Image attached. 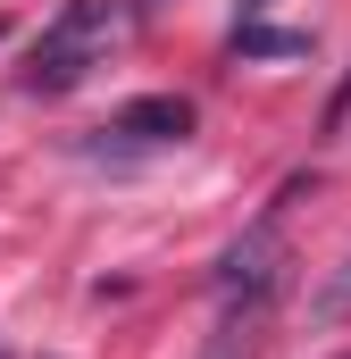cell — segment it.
I'll return each instance as SVG.
<instances>
[{"label": "cell", "instance_id": "obj_1", "mask_svg": "<svg viewBox=\"0 0 351 359\" xmlns=\"http://www.w3.org/2000/svg\"><path fill=\"white\" fill-rule=\"evenodd\" d=\"M117 42H126V8L117 0H67L42 25L34 59H25V92H76L92 67H109Z\"/></svg>", "mask_w": 351, "mask_h": 359}, {"label": "cell", "instance_id": "obj_2", "mask_svg": "<svg viewBox=\"0 0 351 359\" xmlns=\"http://www.w3.org/2000/svg\"><path fill=\"white\" fill-rule=\"evenodd\" d=\"M176 142H192V100L184 92H143V100H126V109H109V126L92 134L84 151L92 159H159Z\"/></svg>", "mask_w": 351, "mask_h": 359}, {"label": "cell", "instance_id": "obj_3", "mask_svg": "<svg viewBox=\"0 0 351 359\" xmlns=\"http://www.w3.org/2000/svg\"><path fill=\"white\" fill-rule=\"evenodd\" d=\"M301 184H284L276 201H267L260 217L226 243V259H218V301H243V292H276V268H284V201H293Z\"/></svg>", "mask_w": 351, "mask_h": 359}, {"label": "cell", "instance_id": "obj_4", "mask_svg": "<svg viewBox=\"0 0 351 359\" xmlns=\"http://www.w3.org/2000/svg\"><path fill=\"white\" fill-rule=\"evenodd\" d=\"M267 301H276V292H243V301H226V318H218V334H209V351H201V359H251V343H260V326H267Z\"/></svg>", "mask_w": 351, "mask_h": 359}, {"label": "cell", "instance_id": "obj_5", "mask_svg": "<svg viewBox=\"0 0 351 359\" xmlns=\"http://www.w3.org/2000/svg\"><path fill=\"white\" fill-rule=\"evenodd\" d=\"M301 50H310V34H276V25H260V17L234 25V59H301Z\"/></svg>", "mask_w": 351, "mask_h": 359}, {"label": "cell", "instance_id": "obj_6", "mask_svg": "<svg viewBox=\"0 0 351 359\" xmlns=\"http://www.w3.org/2000/svg\"><path fill=\"white\" fill-rule=\"evenodd\" d=\"M343 318H351V259L310 292V326H343Z\"/></svg>", "mask_w": 351, "mask_h": 359}, {"label": "cell", "instance_id": "obj_7", "mask_svg": "<svg viewBox=\"0 0 351 359\" xmlns=\"http://www.w3.org/2000/svg\"><path fill=\"white\" fill-rule=\"evenodd\" d=\"M326 117H335V126L351 117V76H343V92H335V109H326Z\"/></svg>", "mask_w": 351, "mask_h": 359}, {"label": "cell", "instance_id": "obj_8", "mask_svg": "<svg viewBox=\"0 0 351 359\" xmlns=\"http://www.w3.org/2000/svg\"><path fill=\"white\" fill-rule=\"evenodd\" d=\"M260 8H267V0H243V17H260Z\"/></svg>", "mask_w": 351, "mask_h": 359}, {"label": "cell", "instance_id": "obj_9", "mask_svg": "<svg viewBox=\"0 0 351 359\" xmlns=\"http://www.w3.org/2000/svg\"><path fill=\"white\" fill-rule=\"evenodd\" d=\"M134 8H159V0H134Z\"/></svg>", "mask_w": 351, "mask_h": 359}, {"label": "cell", "instance_id": "obj_10", "mask_svg": "<svg viewBox=\"0 0 351 359\" xmlns=\"http://www.w3.org/2000/svg\"><path fill=\"white\" fill-rule=\"evenodd\" d=\"M343 359H351V351H343Z\"/></svg>", "mask_w": 351, "mask_h": 359}]
</instances>
